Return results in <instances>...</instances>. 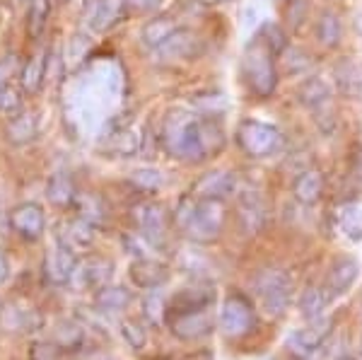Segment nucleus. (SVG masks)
Wrapping results in <instances>:
<instances>
[{"label": "nucleus", "mask_w": 362, "mask_h": 360, "mask_svg": "<svg viewBox=\"0 0 362 360\" xmlns=\"http://www.w3.org/2000/svg\"><path fill=\"white\" fill-rule=\"evenodd\" d=\"M121 71L112 61L95 63L87 75L78 80L70 102V119L78 121L85 131H99L109 121V107L121 95Z\"/></svg>", "instance_id": "nucleus-1"}, {"label": "nucleus", "mask_w": 362, "mask_h": 360, "mask_svg": "<svg viewBox=\"0 0 362 360\" xmlns=\"http://www.w3.org/2000/svg\"><path fill=\"white\" fill-rule=\"evenodd\" d=\"M160 145L172 160L184 165H201L208 160L206 145H203V119L196 112L172 109L162 119Z\"/></svg>", "instance_id": "nucleus-2"}, {"label": "nucleus", "mask_w": 362, "mask_h": 360, "mask_svg": "<svg viewBox=\"0 0 362 360\" xmlns=\"http://www.w3.org/2000/svg\"><path fill=\"white\" fill-rule=\"evenodd\" d=\"M227 220V206L225 201H210V199H196L194 194L184 196L174 213V223L198 247H208L223 237Z\"/></svg>", "instance_id": "nucleus-3"}, {"label": "nucleus", "mask_w": 362, "mask_h": 360, "mask_svg": "<svg viewBox=\"0 0 362 360\" xmlns=\"http://www.w3.org/2000/svg\"><path fill=\"white\" fill-rule=\"evenodd\" d=\"M239 80L254 100H271L276 95L280 85L278 56L268 49L259 34L244 46L239 61Z\"/></svg>", "instance_id": "nucleus-4"}, {"label": "nucleus", "mask_w": 362, "mask_h": 360, "mask_svg": "<svg viewBox=\"0 0 362 360\" xmlns=\"http://www.w3.org/2000/svg\"><path fill=\"white\" fill-rule=\"evenodd\" d=\"M251 288L259 298L261 310L268 317H283L293 305V276L280 266H264V269L256 271L254 278H251Z\"/></svg>", "instance_id": "nucleus-5"}, {"label": "nucleus", "mask_w": 362, "mask_h": 360, "mask_svg": "<svg viewBox=\"0 0 362 360\" xmlns=\"http://www.w3.org/2000/svg\"><path fill=\"white\" fill-rule=\"evenodd\" d=\"M235 143L249 160H268L283 153L285 133L261 119H242L235 126Z\"/></svg>", "instance_id": "nucleus-6"}, {"label": "nucleus", "mask_w": 362, "mask_h": 360, "mask_svg": "<svg viewBox=\"0 0 362 360\" xmlns=\"http://www.w3.org/2000/svg\"><path fill=\"white\" fill-rule=\"evenodd\" d=\"M256 307L242 293H230L223 300L218 327L227 339H247L256 332Z\"/></svg>", "instance_id": "nucleus-7"}, {"label": "nucleus", "mask_w": 362, "mask_h": 360, "mask_svg": "<svg viewBox=\"0 0 362 360\" xmlns=\"http://www.w3.org/2000/svg\"><path fill=\"white\" fill-rule=\"evenodd\" d=\"M133 223H136V232L148 242L153 249H160L167 240L169 228V213L160 201H140L131 211Z\"/></svg>", "instance_id": "nucleus-8"}, {"label": "nucleus", "mask_w": 362, "mask_h": 360, "mask_svg": "<svg viewBox=\"0 0 362 360\" xmlns=\"http://www.w3.org/2000/svg\"><path fill=\"white\" fill-rule=\"evenodd\" d=\"M331 329H334V322L326 317L307 322L305 327L295 329V332L285 339V348H288V353L293 358L307 360L326 346V341H329V336H331Z\"/></svg>", "instance_id": "nucleus-9"}, {"label": "nucleus", "mask_w": 362, "mask_h": 360, "mask_svg": "<svg viewBox=\"0 0 362 360\" xmlns=\"http://www.w3.org/2000/svg\"><path fill=\"white\" fill-rule=\"evenodd\" d=\"M203 51H206V44H203L201 34L189 27H179L177 32L155 51V58L160 63H167V66L169 63H191V61H196V58H201Z\"/></svg>", "instance_id": "nucleus-10"}, {"label": "nucleus", "mask_w": 362, "mask_h": 360, "mask_svg": "<svg viewBox=\"0 0 362 360\" xmlns=\"http://www.w3.org/2000/svg\"><path fill=\"white\" fill-rule=\"evenodd\" d=\"M334 97H336L334 85L326 78H321V75H307L295 90L297 104H302V107H305L307 112H312L314 116L334 109Z\"/></svg>", "instance_id": "nucleus-11"}, {"label": "nucleus", "mask_w": 362, "mask_h": 360, "mask_svg": "<svg viewBox=\"0 0 362 360\" xmlns=\"http://www.w3.org/2000/svg\"><path fill=\"white\" fill-rule=\"evenodd\" d=\"M191 194L196 199L210 201H227L230 196L239 194V177L232 170H213L196 179Z\"/></svg>", "instance_id": "nucleus-12"}, {"label": "nucleus", "mask_w": 362, "mask_h": 360, "mask_svg": "<svg viewBox=\"0 0 362 360\" xmlns=\"http://www.w3.org/2000/svg\"><path fill=\"white\" fill-rule=\"evenodd\" d=\"M10 228H13L22 240L27 242H37L44 237L46 232V213L39 203H17V206L10 211Z\"/></svg>", "instance_id": "nucleus-13"}, {"label": "nucleus", "mask_w": 362, "mask_h": 360, "mask_svg": "<svg viewBox=\"0 0 362 360\" xmlns=\"http://www.w3.org/2000/svg\"><path fill=\"white\" fill-rule=\"evenodd\" d=\"M114 274V264L107 257H97V254H90L87 259L78 261L75 266V274L70 286H75L78 290H97L109 286Z\"/></svg>", "instance_id": "nucleus-14"}, {"label": "nucleus", "mask_w": 362, "mask_h": 360, "mask_svg": "<svg viewBox=\"0 0 362 360\" xmlns=\"http://www.w3.org/2000/svg\"><path fill=\"white\" fill-rule=\"evenodd\" d=\"M143 136L131 124H119V121L109 119L107 136L102 138V145L107 153L116 155V158H133V155H138L143 150Z\"/></svg>", "instance_id": "nucleus-15"}, {"label": "nucleus", "mask_w": 362, "mask_h": 360, "mask_svg": "<svg viewBox=\"0 0 362 360\" xmlns=\"http://www.w3.org/2000/svg\"><path fill=\"white\" fill-rule=\"evenodd\" d=\"M210 329H213V315H210L208 307L169 315V332L181 341H198L208 336Z\"/></svg>", "instance_id": "nucleus-16"}, {"label": "nucleus", "mask_w": 362, "mask_h": 360, "mask_svg": "<svg viewBox=\"0 0 362 360\" xmlns=\"http://www.w3.org/2000/svg\"><path fill=\"white\" fill-rule=\"evenodd\" d=\"M95 230L87 220L83 218H70V220H63L61 228L56 232V242L61 247H66L68 252H73L75 257H80L83 252L92 247V242H95Z\"/></svg>", "instance_id": "nucleus-17"}, {"label": "nucleus", "mask_w": 362, "mask_h": 360, "mask_svg": "<svg viewBox=\"0 0 362 360\" xmlns=\"http://www.w3.org/2000/svg\"><path fill=\"white\" fill-rule=\"evenodd\" d=\"M266 203L259 196V191H239V203H237V220L239 228L247 235H259L266 228Z\"/></svg>", "instance_id": "nucleus-18"}, {"label": "nucleus", "mask_w": 362, "mask_h": 360, "mask_svg": "<svg viewBox=\"0 0 362 360\" xmlns=\"http://www.w3.org/2000/svg\"><path fill=\"white\" fill-rule=\"evenodd\" d=\"M358 278H360V261L350 257V254H343V257L334 259V264L329 266L324 286L334 298H341V295H346L355 286Z\"/></svg>", "instance_id": "nucleus-19"}, {"label": "nucleus", "mask_w": 362, "mask_h": 360, "mask_svg": "<svg viewBox=\"0 0 362 360\" xmlns=\"http://www.w3.org/2000/svg\"><path fill=\"white\" fill-rule=\"evenodd\" d=\"M326 196V174L319 167H305L293 182V199L302 206H317Z\"/></svg>", "instance_id": "nucleus-20"}, {"label": "nucleus", "mask_w": 362, "mask_h": 360, "mask_svg": "<svg viewBox=\"0 0 362 360\" xmlns=\"http://www.w3.org/2000/svg\"><path fill=\"white\" fill-rule=\"evenodd\" d=\"M75 266H78V257L56 242V247L49 249L44 257V278L51 286H68L73 281Z\"/></svg>", "instance_id": "nucleus-21"}, {"label": "nucleus", "mask_w": 362, "mask_h": 360, "mask_svg": "<svg viewBox=\"0 0 362 360\" xmlns=\"http://www.w3.org/2000/svg\"><path fill=\"white\" fill-rule=\"evenodd\" d=\"M346 37V25H343V15L334 8L321 10L314 20V39L324 51H336L343 44Z\"/></svg>", "instance_id": "nucleus-22"}, {"label": "nucleus", "mask_w": 362, "mask_h": 360, "mask_svg": "<svg viewBox=\"0 0 362 360\" xmlns=\"http://www.w3.org/2000/svg\"><path fill=\"white\" fill-rule=\"evenodd\" d=\"M128 278H131L133 286L140 290H157L167 283L169 269L157 259L138 257L131 266H128Z\"/></svg>", "instance_id": "nucleus-23"}, {"label": "nucleus", "mask_w": 362, "mask_h": 360, "mask_svg": "<svg viewBox=\"0 0 362 360\" xmlns=\"http://www.w3.org/2000/svg\"><path fill=\"white\" fill-rule=\"evenodd\" d=\"M121 15H124L121 0H85V25L95 34H104L107 29H112Z\"/></svg>", "instance_id": "nucleus-24"}, {"label": "nucleus", "mask_w": 362, "mask_h": 360, "mask_svg": "<svg viewBox=\"0 0 362 360\" xmlns=\"http://www.w3.org/2000/svg\"><path fill=\"white\" fill-rule=\"evenodd\" d=\"M334 90L343 100H360L362 97V68L353 58H341V61H336Z\"/></svg>", "instance_id": "nucleus-25"}, {"label": "nucleus", "mask_w": 362, "mask_h": 360, "mask_svg": "<svg viewBox=\"0 0 362 360\" xmlns=\"http://www.w3.org/2000/svg\"><path fill=\"white\" fill-rule=\"evenodd\" d=\"M179 27L181 25H179L177 20H174L172 15H155V17H150V20L143 25V29H140V34H138L140 49L153 51V54H155V51L160 49V46L165 44Z\"/></svg>", "instance_id": "nucleus-26"}, {"label": "nucleus", "mask_w": 362, "mask_h": 360, "mask_svg": "<svg viewBox=\"0 0 362 360\" xmlns=\"http://www.w3.org/2000/svg\"><path fill=\"white\" fill-rule=\"evenodd\" d=\"M39 136V119L37 114L32 112H17L15 116H10L8 126H5V138H8L10 145L15 148H22V145L34 143Z\"/></svg>", "instance_id": "nucleus-27"}, {"label": "nucleus", "mask_w": 362, "mask_h": 360, "mask_svg": "<svg viewBox=\"0 0 362 360\" xmlns=\"http://www.w3.org/2000/svg\"><path fill=\"white\" fill-rule=\"evenodd\" d=\"M46 73H49V58H46L44 49H39L22 63V71L17 75L20 78V87L27 95H37L46 83Z\"/></svg>", "instance_id": "nucleus-28"}, {"label": "nucleus", "mask_w": 362, "mask_h": 360, "mask_svg": "<svg viewBox=\"0 0 362 360\" xmlns=\"http://www.w3.org/2000/svg\"><path fill=\"white\" fill-rule=\"evenodd\" d=\"M78 187L70 172H56L46 182V199L56 208H73L78 201Z\"/></svg>", "instance_id": "nucleus-29"}, {"label": "nucleus", "mask_w": 362, "mask_h": 360, "mask_svg": "<svg viewBox=\"0 0 362 360\" xmlns=\"http://www.w3.org/2000/svg\"><path fill=\"white\" fill-rule=\"evenodd\" d=\"M331 300H334V295L326 290V286H307L302 290L300 300H297V312L305 322H314V319H321L326 315Z\"/></svg>", "instance_id": "nucleus-30"}, {"label": "nucleus", "mask_w": 362, "mask_h": 360, "mask_svg": "<svg viewBox=\"0 0 362 360\" xmlns=\"http://www.w3.org/2000/svg\"><path fill=\"white\" fill-rule=\"evenodd\" d=\"M0 327L5 332H37L42 327V317L32 307H8L0 312Z\"/></svg>", "instance_id": "nucleus-31"}, {"label": "nucleus", "mask_w": 362, "mask_h": 360, "mask_svg": "<svg viewBox=\"0 0 362 360\" xmlns=\"http://www.w3.org/2000/svg\"><path fill=\"white\" fill-rule=\"evenodd\" d=\"M278 68H280V75H285V78H307L314 68V61L305 49H300V46H288V49L278 56Z\"/></svg>", "instance_id": "nucleus-32"}, {"label": "nucleus", "mask_w": 362, "mask_h": 360, "mask_svg": "<svg viewBox=\"0 0 362 360\" xmlns=\"http://www.w3.org/2000/svg\"><path fill=\"white\" fill-rule=\"evenodd\" d=\"M73 208H75V216L87 220L92 228H102L109 220V206L97 194H80Z\"/></svg>", "instance_id": "nucleus-33"}, {"label": "nucleus", "mask_w": 362, "mask_h": 360, "mask_svg": "<svg viewBox=\"0 0 362 360\" xmlns=\"http://www.w3.org/2000/svg\"><path fill=\"white\" fill-rule=\"evenodd\" d=\"M131 303H133V293L126 286H112V283H109V286L99 288L95 293V307L102 310L104 315H107V312L128 310Z\"/></svg>", "instance_id": "nucleus-34"}, {"label": "nucleus", "mask_w": 362, "mask_h": 360, "mask_svg": "<svg viewBox=\"0 0 362 360\" xmlns=\"http://www.w3.org/2000/svg\"><path fill=\"white\" fill-rule=\"evenodd\" d=\"M51 17V0H29L27 5V34L32 39H42Z\"/></svg>", "instance_id": "nucleus-35"}, {"label": "nucleus", "mask_w": 362, "mask_h": 360, "mask_svg": "<svg viewBox=\"0 0 362 360\" xmlns=\"http://www.w3.org/2000/svg\"><path fill=\"white\" fill-rule=\"evenodd\" d=\"M128 184L133 189H138L140 194H155L165 184V174L157 170V167H138V170L128 174Z\"/></svg>", "instance_id": "nucleus-36"}, {"label": "nucleus", "mask_w": 362, "mask_h": 360, "mask_svg": "<svg viewBox=\"0 0 362 360\" xmlns=\"http://www.w3.org/2000/svg\"><path fill=\"white\" fill-rule=\"evenodd\" d=\"M54 344L61 346V351H75L85 344V327L75 322H58L54 329Z\"/></svg>", "instance_id": "nucleus-37"}, {"label": "nucleus", "mask_w": 362, "mask_h": 360, "mask_svg": "<svg viewBox=\"0 0 362 360\" xmlns=\"http://www.w3.org/2000/svg\"><path fill=\"white\" fill-rule=\"evenodd\" d=\"M312 17V3L309 0H288L283 5V25L288 32H297Z\"/></svg>", "instance_id": "nucleus-38"}, {"label": "nucleus", "mask_w": 362, "mask_h": 360, "mask_svg": "<svg viewBox=\"0 0 362 360\" xmlns=\"http://www.w3.org/2000/svg\"><path fill=\"white\" fill-rule=\"evenodd\" d=\"M256 34H259V37L264 39L266 46L276 56H280L290 46V34H288V29H285L283 22H264V25H261V29Z\"/></svg>", "instance_id": "nucleus-39"}, {"label": "nucleus", "mask_w": 362, "mask_h": 360, "mask_svg": "<svg viewBox=\"0 0 362 360\" xmlns=\"http://www.w3.org/2000/svg\"><path fill=\"white\" fill-rule=\"evenodd\" d=\"M90 49H92V42L87 34H75V37H70L66 46V68H70V71L83 68L87 56H90Z\"/></svg>", "instance_id": "nucleus-40"}, {"label": "nucleus", "mask_w": 362, "mask_h": 360, "mask_svg": "<svg viewBox=\"0 0 362 360\" xmlns=\"http://www.w3.org/2000/svg\"><path fill=\"white\" fill-rule=\"evenodd\" d=\"M119 327H121V336H124V341L133 348V351H143V348L148 346V324L145 322L128 317L119 324Z\"/></svg>", "instance_id": "nucleus-41"}, {"label": "nucleus", "mask_w": 362, "mask_h": 360, "mask_svg": "<svg viewBox=\"0 0 362 360\" xmlns=\"http://www.w3.org/2000/svg\"><path fill=\"white\" fill-rule=\"evenodd\" d=\"M196 114L201 116H220L225 119V109H227V97L225 92H206V95H198L194 100Z\"/></svg>", "instance_id": "nucleus-42"}, {"label": "nucleus", "mask_w": 362, "mask_h": 360, "mask_svg": "<svg viewBox=\"0 0 362 360\" xmlns=\"http://www.w3.org/2000/svg\"><path fill=\"white\" fill-rule=\"evenodd\" d=\"M341 230L350 242L362 240V203H350L341 216Z\"/></svg>", "instance_id": "nucleus-43"}, {"label": "nucleus", "mask_w": 362, "mask_h": 360, "mask_svg": "<svg viewBox=\"0 0 362 360\" xmlns=\"http://www.w3.org/2000/svg\"><path fill=\"white\" fill-rule=\"evenodd\" d=\"M143 315L150 324H162L167 319V303H165V298H162L160 288L148 290V295H145V300H143Z\"/></svg>", "instance_id": "nucleus-44"}, {"label": "nucleus", "mask_w": 362, "mask_h": 360, "mask_svg": "<svg viewBox=\"0 0 362 360\" xmlns=\"http://www.w3.org/2000/svg\"><path fill=\"white\" fill-rule=\"evenodd\" d=\"M165 8V0H121L126 17H155Z\"/></svg>", "instance_id": "nucleus-45"}, {"label": "nucleus", "mask_w": 362, "mask_h": 360, "mask_svg": "<svg viewBox=\"0 0 362 360\" xmlns=\"http://www.w3.org/2000/svg\"><path fill=\"white\" fill-rule=\"evenodd\" d=\"M17 112H22V97L20 90L13 85H0V114L15 116Z\"/></svg>", "instance_id": "nucleus-46"}, {"label": "nucleus", "mask_w": 362, "mask_h": 360, "mask_svg": "<svg viewBox=\"0 0 362 360\" xmlns=\"http://www.w3.org/2000/svg\"><path fill=\"white\" fill-rule=\"evenodd\" d=\"M29 360H61V346L54 341H34L29 346Z\"/></svg>", "instance_id": "nucleus-47"}, {"label": "nucleus", "mask_w": 362, "mask_h": 360, "mask_svg": "<svg viewBox=\"0 0 362 360\" xmlns=\"http://www.w3.org/2000/svg\"><path fill=\"white\" fill-rule=\"evenodd\" d=\"M20 71H22V63H20V58H17V54L3 56L0 58V85H8L15 75H20Z\"/></svg>", "instance_id": "nucleus-48"}, {"label": "nucleus", "mask_w": 362, "mask_h": 360, "mask_svg": "<svg viewBox=\"0 0 362 360\" xmlns=\"http://www.w3.org/2000/svg\"><path fill=\"white\" fill-rule=\"evenodd\" d=\"M350 174H353V179L358 182V187H362V145L355 148L353 158H350Z\"/></svg>", "instance_id": "nucleus-49"}, {"label": "nucleus", "mask_w": 362, "mask_h": 360, "mask_svg": "<svg viewBox=\"0 0 362 360\" xmlns=\"http://www.w3.org/2000/svg\"><path fill=\"white\" fill-rule=\"evenodd\" d=\"M5 276H8V259L0 252V281H5Z\"/></svg>", "instance_id": "nucleus-50"}, {"label": "nucleus", "mask_w": 362, "mask_h": 360, "mask_svg": "<svg viewBox=\"0 0 362 360\" xmlns=\"http://www.w3.org/2000/svg\"><path fill=\"white\" fill-rule=\"evenodd\" d=\"M276 3L280 5V8H283V5H285V3H288V0H276Z\"/></svg>", "instance_id": "nucleus-51"}, {"label": "nucleus", "mask_w": 362, "mask_h": 360, "mask_svg": "<svg viewBox=\"0 0 362 360\" xmlns=\"http://www.w3.org/2000/svg\"><path fill=\"white\" fill-rule=\"evenodd\" d=\"M213 3H232V0H213Z\"/></svg>", "instance_id": "nucleus-52"}, {"label": "nucleus", "mask_w": 362, "mask_h": 360, "mask_svg": "<svg viewBox=\"0 0 362 360\" xmlns=\"http://www.w3.org/2000/svg\"><path fill=\"white\" fill-rule=\"evenodd\" d=\"M27 3H29V0H27Z\"/></svg>", "instance_id": "nucleus-53"}, {"label": "nucleus", "mask_w": 362, "mask_h": 360, "mask_svg": "<svg viewBox=\"0 0 362 360\" xmlns=\"http://www.w3.org/2000/svg\"><path fill=\"white\" fill-rule=\"evenodd\" d=\"M329 3H331V0H329Z\"/></svg>", "instance_id": "nucleus-54"}]
</instances>
